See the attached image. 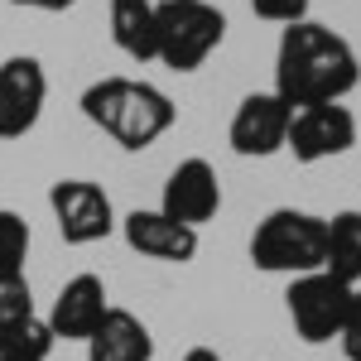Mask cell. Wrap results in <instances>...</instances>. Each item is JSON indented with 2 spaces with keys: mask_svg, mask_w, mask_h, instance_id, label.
<instances>
[{
  "mask_svg": "<svg viewBox=\"0 0 361 361\" xmlns=\"http://www.w3.org/2000/svg\"><path fill=\"white\" fill-rule=\"evenodd\" d=\"M361 82V63L352 44L333 34L328 25H284L275 54V92L299 111V106H318V102H342L352 87Z\"/></svg>",
  "mask_w": 361,
  "mask_h": 361,
  "instance_id": "1",
  "label": "cell"
},
{
  "mask_svg": "<svg viewBox=\"0 0 361 361\" xmlns=\"http://www.w3.org/2000/svg\"><path fill=\"white\" fill-rule=\"evenodd\" d=\"M54 342L58 337L49 333V323L34 313V318L0 333V361H49L54 357Z\"/></svg>",
  "mask_w": 361,
  "mask_h": 361,
  "instance_id": "16",
  "label": "cell"
},
{
  "mask_svg": "<svg viewBox=\"0 0 361 361\" xmlns=\"http://www.w3.org/2000/svg\"><path fill=\"white\" fill-rule=\"evenodd\" d=\"M284 299H289L294 333L304 337L308 347H318V342H333L342 333V318H347V304H352V284L333 279L328 270H313V275L294 279Z\"/></svg>",
  "mask_w": 361,
  "mask_h": 361,
  "instance_id": "6",
  "label": "cell"
},
{
  "mask_svg": "<svg viewBox=\"0 0 361 361\" xmlns=\"http://www.w3.org/2000/svg\"><path fill=\"white\" fill-rule=\"evenodd\" d=\"M159 63L173 73H193L226 39V15L212 0H154Z\"/></svg>",
  "mask_w": 361,
  "mask_h": 361,
  "instance_id": "4",
  "label": "cell"
},
{
  "mask_svg": "<svg viewBox=\"0 0 361 361\" xmlns=\"http://www.w3.org/2000/svg\"><path fill=\"white\" fill-rule=\"evenodd\" d=\"M337 342H342L347 361H361V289H352V304H347V318H342Z\"/></svg>",
  "mask_w": 361,
  "mask_h": 361,
  "instance_id": "20",
  "label": "cell"
},
{
  "mask_svg": "<svg viewBox=\"0 0 361 361\" xmlns=\"http://www.w3.org/2000/svg\"><path fill=\"white\" fill-rule=\"evenodd\" d=\"M183 361H222V357H217L212 347H188V352H183Z\"/></svg>",
  "mask_w": 361,
  "mask_h": 361,
  "instance_id": "22",
  "label": "cell"
},
{
  "mask_svg": "<svg viewBox=\"0 0 361 361\" xmlns=\"http://www.w3.org/2000/svg\"><path fill=\"white\" fill-rule=\"evenodd\" d=\"M34 318V289L25 275H0V333Z\"/></svg>",
  "mask_w": 361,
  "mask_h": 361,
  "instance_id": "18",
  "label": "cell"
},
{
  "mask_svg": "<svg viewBox=\"0 0 361 361\" xmlns=\"http://www.w3.org/2000/svg\"><path fill=\"white\" fill-rule=\"evenodd\" d=\"M289 121H294V106L279 92H250L246 102L236 106V116H231L226 140L246 159H270V154L284 149V140H289Z\"/></svg>",
  "mask_w": 361,
  "mask_h": 361,
  "instance_id": "9",
  "label": "cell"
},
{
  "mask_svg": "<svg viewBox=\"0 0 361 361\" xmlns=\"http://www.w3.org/2000/svg\"><path fill=\"white\" fill-rule=\"evenodd\" d=\"M82 116L106 130L121 149H149L159 135L173 130L178 106L154 82L140 78H102L82 92Z\"/></svg>",
  "mask_w": 361,
  "mask_h": 361,
  "instance_id": "2",
  "label": "cell"
},
{
  "mask_svg": "<svg viewBox=\"0 0 361 361\" xmlns=\"http://www.w3.org/2000/svg\"><path fill=\"white\" fill-rule=\"evenodd\" d=\"M10 5H25V10H49V15H63V10H73L78 0H10Z\"/></svg>",
  "mask_w": 361,
  "mask_h": 361,
  "instance_id": "21",
  "label": "cell"
},
{
  "mask_svg": "<svg viewBox=\"0 0 361 361\" xmlns=\"http://www.w3.org/2000/svg\"><path fill=\"white\" fill-rule=\"evenodd\" d=\"M159 212L173 217V222L183 226H202L212 222L217 212H222V183H217V169L207 164V159H183V164L169 173L164 183V197H159Z\"/></svg>",
  "mask_w": 361,
  "mask_h": 361,
  "instance_id": "10",
  "label": "cell"
},
{
  "mask_svg": "<svg viewBox=\"0 0 361 361\" xmlns=\"http://www.w3.org/2000/svg\"><path fill=\"white\" fill-rule=\"evenodd\" d=\"M49 102V78L44 63L29 54H15L0 63V140H20L39 126Z\"/></svg>",
  "mask_w": 361,
  "mask_h": 361,
  "instance_id": "8",
  "label": "cell"
},
{
  "mask_svg": "<svg viewBox=\"0 0 361 361\" xmlns=\"http://www.w3.org/2000/svg\"><path fill=\"white\" fill-rule=\"evenodd\" d=\"M328 250V217L304 207H275L250 236V265L265 275H313L323 270Z\"/></svg>",
  "mask_w": 361,
  "mask_h": 361,
  "instance_id": "3",
  "label": "cell"
},
{
  "mask_svg": "<svg viewBox=\"0 0 361 361\" xmlns=\"http://www.w3.org/2000/svg\"><path fill=\"white\" fill-rule=\"evenodd\" d=\"M308 5L313 0H250V10L270 25H299V20H308Z\"/></svg>",
  "mask_w": 361,
  "mask_h": 361,
  "instance_id": "19",
  "label": "cell"
},
{
  "mask_svg": "<svg viewBox=\"0 0 361 361\" xmlns=\"http://www.w3.org/2000/svg\"><path fill=\"white\" fill-rule=\"evenodd\" d=\"M29 260V222L15 207H0V275H25Z\"/></svg>",
  "mask_w": 361,
  "mask_h": 361,
  "instance_id": "17",
  "label": "cell"
},
{
  "mask_svg": "<svg viewBox=\"0 0 361 361\" xmlns=\"http://www.w3.org/2000/svg\"><path fill=\"white\" fill-rule=\"evenodd\" d=\"M49 207H54L58 236L68 246H92V241H106L116 231L111 197L92 178H58L54 188H49Z\"/></svg>",
  "mask_w": 361,
  "mask_h": 361,
  "instance_id": "5",
  "label": "cell"
},
{
  "mask_svg": "<svg viewBox=\"0 0 361 361\" xmlns=\"http://www.w3.org/2000/svg\"><path fill=\"white\" fill-rule=\"evenodd\" d=\"M323 270L342 284H361V212L347 207L328 217V250H323Z\"/></svg>",
  "mask_w": 361,
  "mask_h": 361,
  "instance_id": "15",
  "label": "cell"
},
{
  "mask_svg": "<svg viewBox=\"0 0 361 361\" xmlns=\"http://www.w3.org/2000/svg\"><path fill=\"white\" fill-rule=\"evenodd\" d=\"M121 231H126V246L140 250L145 260L188 265L197 255V231L183 226V222H173V217H164L159 207H135V212L121 222Z\"/></svg>",
  "mask_w": 361,
  "mask_h": 361,
  "instance_id": "12",
  "label": "cell"
},
{
  "mask_svg": "<svg viewBox=\"0 0 361 361\" xmlns=\"http://www.w3.org/2000/svg\"><path fill=\"white\" fill-rule=\"evenodd\" d=\"M87 361H154V337L130 308H106L102 328L87 337Z\"/></svg>",
  "mask_w": 361,
  "mask_h": 361,
  "instance_id": "13",
  "label": "cell"
},
{
  "mask_svg": "<svg viewBox=\"0 0 361 361\" xmlns=\"http://www.w3.org/2000/svg\"><path fill=\"white\" fill-rule=\"evenodd\" d=\"M357 145V116L342 102H318V106H299L289 121V140L284 149H294L299 164H323L337 159Z\"/></svg>",
  "mask_w": 361,
  "mask_h": 361,
  "instance_id": "7",
  "label": "cell"
},
{
  "mask_svg": "<svg viewBox=\"0 0 361 361\" xmlns=\"http://www.w3.org/2000/svg\"><path fill=\"white\" fill-rule=\"evenodd\" d=\"M106 308H111V299H106L102 275H73L58 289V299H54V308H49L44 323H49V333L63 337V342H87V337L102 328Z\"/></svg>",
  "mask_w": 361,
  "mask_h": 361,
  "instance_id": "11",
  "label": "cell"
},
{
  "mask_svg": "<svg viewBox=\"0 0 361 361\" xmlns=\"http://www.w3.org/2000/svg\"><path fill=\"white\" fill-rule=\"evenodd\" d=\"M111 39L135 63L159 58V29H154V0H111Z\"/></svg>",
  "mask_w": 361,
  "mask_h": 361,
  "instance_id": "14",
  "label": "cell"
}]
</instances>
